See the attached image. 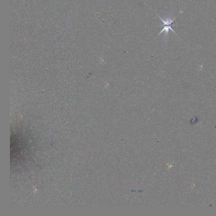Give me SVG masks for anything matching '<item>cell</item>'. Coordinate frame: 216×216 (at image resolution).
<instances>
[{"label": "cell", "mask_w": 216, "mask_h": 216, "mask_svg": "<svg viewBox=\"0 0 216 216\" xmlns=\"http://www.w3.org/2000/svg\"><path fill=\"white\" fill-rule=\"evenodd\" d=\"M157 15L158 16L159 18L162 21L163 23V24L160 25L161 26H162V27H163V28L162 29V30L160 32V33L158 34V36L161 33H162L163 32H165V35H167L168 34L169 31V30H170L171 31H173V32H174V33H175V34H176V33L175 32V31L173 30L172 28L173 26H174V25H176V24H172V23H173V22H174V20H175L176 18L177 17H176L175 18H174L173 20H171V19H166V20H163V19H162V18H161L160 16H159L158 15Z\"/></svg>", "instance_id": "1"}]
</instances>
